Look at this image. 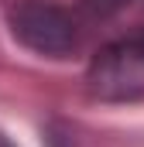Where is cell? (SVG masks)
<instances>
[{
	"label": "cell",
	"mask_w": 144,
	"mask_h": 147,
	"mask_svg": "<svg viewBox=\"0 0 144 147\" xmlns=\"http://www.w3.org/2000/svg\"><path fill=\"white\" fill-rule=\"evenodd\" d=\"M3 17L14 41L41 58H65L79 48L75 17L52 0H10Z\"/></svg>",
	"instance_id": "obj_1"
},
{
	"label": "cell",
	"mask_w": 144,
	"mask_h": 147,
	"mask_svg": "<svg viewBox=\"0 0 144 147\" xmlns=\"http://www.w3.org/2000/svg\"><path fill=\"white\" fill-rule=\"evenodd\" d=\"M86 89L100 103H134L144 96V48L141 41H113L100 48L86 69Z\"/></svg>",
	"instance_id": "obj_2"
},
{
	"label": "cell",
	"mask_w": 144,
	"mask_h": 147,
	"mask_svg": "<svg viewBox=\"0 0 144 147\" xmlns=\"http://www.w3.org/2000/svg\"><path fill=\"white\" fill-rule=\"evenodd\" d=\"M127 3H130V0H82V7H86L89 14H96V17H113V14H120Z\"/></svg>",
	"instance_id": "obj_3"
},
{
	"label": "cell",
	"mask_w": 144,
	"mask_h": 147,
	"mask_svg": "<svg viewBox=\"0 0 144 147\" xmlns=\"http://www.w3.org/2000/svg\"><path fill=\"white\" fill-rule=\"evenodd\" d=\"M0 147H17V144H14V140H10V137H7V134L0 130Z\"/></svg>",
	"instance_id": "obj_4"
},
{
	"label": "cell",
	"mask_w": 144,
	"mask_h": 147,
	"mask_svg": "<svg viewBox=\"0 0 144 147\" xmlns=\"http://www.w3.org/2000/svg\"><path fill=\"white\" fill-rule=\"evenodd\" d=\"M137 41H141V48H144V34H141V38H137Z\"/></svg>",
	"instance_id": "obj_5"
}]
</instances>
